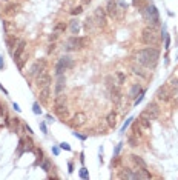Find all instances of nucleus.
I'll return each instance as SVG.
<instances>
[{
    "mask_svg": "<svg viewBox=\"0 0 178 180\" xmlns=\"http://www.w3.org/2000/svg\"><path fill=\"white\" fill-rule=\"evenodd\" d=\"M52 153H54L55 156H58V154H60V148H57V146H54V148H52Z\"/></svg>",
    "mask_w": 178,
    "mask_h": 180,
    "instance_id": "nucleus-49",
    "label": "nucleus"
},
{
    "mask_svg": "<svg viewBox=\"0 0 178 180\" xmlns=\"http://www.w3.org/2000/svg\"><path fill=\"white\" fill-rule=\"evenodd\" d=\"M32 111H34V114H37V116L41 114V108H40V105H38V103H34V105H32Z\"/></svg>",
    "mask_w": 178,
    "mask_h": 180,
    "instance_id": "nucleus-37",
    "label": "nucleus"
},
{
    "mask_svg": "<svg viewBox=\"0 0 178 180\" xmlns=\"http://www.w3.org/2000/svg\"><path fill=\"white\" fill-rule=\"evenodd\" d=\"M0 89H2V91H3V92H5V94H8V91H6V89H5V88H3V85H2V83H0Z\"/></svg>",
    "mask_w": 178,
    "mask_h": 180,
    "instance_id": "nucleus-55",
    "label": "nucleus"
},
{
    "mask_svg": "<svg viewBox=\"0 0 178 180\" xmlns=\"http://www.w3.org/2000/svg\"><path fill=\"white\" fill-rule=\"evenodd\" d=\"M12 108H14V109H15L17 112H20V111H22V109H20V106H18L17 103H12Z\"/></svg>",
    "mask_w": 178,
    "mask_h": 180,
    "instance_id": "nucleus-51",
    "label": "nucleus"
},
{
    "mask_svg": "<svg viewBox=\"0 0 178 180\" xmlns=\"http://www.w3.org/2000/svg\"><path fill=\"white\" fill-rule=\"evenodd\" d=\"M146 17L152 26H157L160 23V14H158V9L155 8V5H149L146 8Z\"/></svg>",
    "mask_w": 178,
    "mask_h": 180,
    "instance_id": "nucleus-7",
    "label": "nucleus"
},
{
    "mask_svg": "<svg viewBox=\"0 0 178 180\" xmlns=\"http://www.w3.org/2000/svg\"><path fill=\"white\" fill-rule=\"evenodd\" d=\"M132 120H134V119H132V117H129V119L124 122V125H123V128H121V132H124V131H126V128H128V126L132 123Z\"/></svg>",
    "mask_w": 178,
    "mask_h": 180,
    "instance_id": "nucleus-39",
    "label": "nucleus"
},
{
    "mask_svg": "<svg viewBox=\"0 0 178 180\" xmlns=\"http://www.w3.org/2000/svg\"><path fill=\"white\" fill-rule=\"evenodd\" d=\"M146 112L151 116L152 120H157V119L160 117V106H158L155 102H151V103L146 106Z\"/></svg>",
    "mask_w": 178,
    "mask_h": 180,
    "instance_id": "nucleus-10",
    "label": "nucleus"
},
{
    "mask_svg": "<svg viewBox=\"0 0 178 180\" xmlns=\"http://www.w3.org/2000/svg\"><path fill=\"white\" fill-rule=\"evenodd\" d=\"M48 100H49V86L40 89V102L41 103H46Z\"/></svg>",
    "mask_w": 178,
    "mask_h": 180,
    "instance_id": "nucleus-20",
    "label": "nucleus"
},
{
    "mask_svg": "<svg viewBox=\"0 0 178 180\" xmlns=\"http://www.w3.org/2000/svg\"><path fill=\"white\" fill-rule=\"evenodd\" d=\"M151 116L146 112V111H143L141 112V116H140V119H138V125H140V128H143V129H149L151 128Z\"/></svg>",
    "mask_w": 178,
    "mask_h": 180,
    "instance_id": "nucleus-14",
    "label": "nucleus"
},
{
    "mask_svg": "<svg viewBox=\"0 0 178 180\" xmlns=\"http://www.w3.org/2000/svg\"><path fill=\"white\" fill-rule=\"evenodd\" d=\"M131 157H132L134 163H135V165H137L138 168H144V169L148 168V163H146V162H144V160H143V159H141L140 156H135V154H134V156H131Z\"/></svg>",
    "mask_w": 178,
    "mask_h": 180,
    "instance_id": "nucleus-18",
    "label": "nucleus"
},
{
    "mask_svg": "<svg viewBox=\"0 0 178 180\" xmlns=\"http://www.w3.org/2000/svg\"><path fill=\"white\" fill-rule=\"evenodd\" d=\"M89 43V39L88 37H77V35H72L66 40V49L68 51H77V49H81V48H86Z\"/></svg>",
    "mask_w": 178,
    "mask_h": 180,
    "instance_id": "nucleus-2",
    "label": "nucleus"
},
{
    "mask_svg": "<svg viewBox=\"0 0 178 180\" xmlns=\"http://www.w3.org/2000/svg\"><path fill=\"white\" fill-rule=\"evenodd\" d=\"M171 96H172V91H171V88H169L167 85L160 86V88L157 89V92H155V97H157V100H160V102H169V100H171Z\"/></svg>",
    "mask_w": 178,
    "mask_h": 180,
    "instance_id": "nucleus-8",
    "label": "nucleus"
},
{
    "mask_svg": "<svg viewBox=\"0 0 178 180\" xmlns=\"http://www.w3.org/2000/svg\"><path fill=\"white\" fill-rule=\"evenodd\" d=\"M43 69H46V60H37L32 66H31V69H29V75H37L40 71H43Z\"/></svg>",
    "mask_w": 178,
    "mask_h": 180,
    "instance_id": "nucleus-11",
    "label": "nucleus"
},
{
    "mask_svg": "<svg viewBox=\"0 0 178 180\" xmlns=\"http://www.w3.org/2000/svg\"><path fill=\"white\" fill-rule=\"evenodd\" d=\"M120 179H138V176H137V173H132L131 169H124L120 174Z\"/></svg>",
    "mask_w": 178,
    "mask_h": 180,
    "instance_id": "nucleus-21",
    "label": "nucleus"
},
{
    "mask_svg": "<svg viewBox=\"0 0 178 180\" xmlns=\"http://www.w3.org/2000/svg\"><path fill=\"white\" fill-rule=\"evenodd\" d=\"M86 120H88V116L85 114V112H77L74 117H72V125L74 126H83L85 123H86Z\"/></svg>",
    "mask_w": 178,
    "mask_h": 180,
    "instance_id": "nucleus-15",
    "label": "nucleus"
},
{
    "mask_svg": "<svg viewBox=\"0 0 178 180\" xmlns=\"http://www.w3.org/2000/svg\"><path fill=\"white\" fill-rule=\"evenodd\" d=\"M69 29H71V32L74 34V35H77L78 34V31H80V22L78 20H71V25H69Z\"/></svg>",
    "mask_w": 178,
    "mask_h": 180,
    "instance_id": "nucleus-19",
    "label": "nucleus"
},
{
    "mask_svg": "<svg viewBox=\"0 0 178 180\" xmlns=\"http://www.w3.org/2000/svg\"><path fill=\"white\" fill-rule=\"evenodd\" d=\"M54 49H55V43L52 42V43L49 45V52H51V51H54Z\"/></svg>",
    "mask_w": 178,
    "mask_h": 180,
    "instance_id": "nucleus-52",
    "label": "nucleus"
},
{
    "mask_svg": "<svg viewBox=\"0 0 178 180\" xmlns=\"http://www.w3.org/2000/svg\"><path fill=\"white\" fill-rule=\"evenodd\" d=\"M41 169H43L45 173H49V171H51V162H49V160H43V162H41Z\"/></svg>",
    "mask_w": 178,
    "mask_h": 180,
    "instance_id": "nucleus-30",
    "label": "nucleus"
},
{
    "mask_svg": "<svg viewBox=\"0 0 178 180\" xmlns=\"http://www.w3.org/2000/svg\"><path fill=\"white\" fill-rule=\"evenodd\" d=\"M55 114L61 120H66L69 117V109L66 108V105H55Z\"/></svg>",
    "mask_w": 178,
    "mask_h": 180,
    "instance_id": "nucleus-16",
    "label": "nucleus"
},
{
    "mask_svg": "<svg viewBox=\"0 0 178 180\" xmlns=\"http://www.w3.org/2000/svg\"><path fill=\"white\" fill-rule=\"evenodd\" d=\"M25 131L29 134V136H32V129H31V126H28V125H25Z\"/></svg>",
    "mask_w": 178,
    "mask_h": 180,
    "instance_id": "nucleus-47",
    "label": "nucleus"
},
{
    "mask_svg": "<svg viewBox=\"0 0 178 180\" xmlns=\"http://www.w3.org/2000/svg\"><path fill=\"white\" fill-rule=\"evenodd\" d=\"M65 86H66V79H65V75H63V74H61V75H57L55 89H54L55 96H60V94H63V92H65Z\"/></svg>",
    "mask_w": 178,
    "mask_h": 180,
    "instance_id": "nucleus-12",
    "label": "nucleus"
},
{
    "mask_svg": "<svg viewBox=\"0 0 178 180\" xmlns=\"http://www.w3.org/2000/svg\"><path fill=\"white\" fill-rule=\"evenodd\" d=\"M115 117H117V116H115V112H114V111L108 114L106 120H108V126H109V128H114V126H115V123H117V122H115Z\"/></svg>",
    "mask_w": 178,
    "mask_h": 180,
    "instance_id": "nucleus-22",
    "label": "nucleus"
},
{
    "mask_svg": "<svg viewBox=\"0 0 178 180\" xmlns=\"http://www.w3.org/2000/svg\"><path fill=\"white\" fill-rule=\"evenodd\" d=\"M120 99H121V94H120V91H118L117 88H114V89H112V100H114L115 103H118V102H120Z\"/></svg>",
    "mask_w": 178,
    "mask_h": 180,
    "instance_id": "nucleus-27",
    "label": "nucleus"
},
{
    "mask_svg": "<svg viewBox=\"0 0 178 180\" xmlns=\"http://www.w3.org/2000/svg\"><path fill=\"white\" fill-rule=\"evenodd\" d=\"M92 18H94V23L98 26V28H104L106 26V9L104 8H95L94 9V14H92Z\"/></svg>",
    "mask_w": 178,
    "mask_h": 180,
    "instance_id": "nucleus-6",
    "label": "nucleus"
},
{
    "mask_svg": "<svg viewBox=\"0 0 178 180\" xmlns=\"http://www.w3.org/2000/svg\"><path fill=\"white\" fill-rule=\"evenodd\" d=\"M115 75H117V79H118V85H123V83L126 82V75H124V74H123L121 71H118V72H117Z\"/></svg>",
    "mask_w": 178,
    "mask_h": 180,
    "instance_id": "nucleus-32",
    "label": "nucleus"
},
{
    "mask_svg": "<svg viewBox=\"0 0 178 180\" xmlns=\"http://www.w3.org/2000/svg\"><path fill=\"white\" fill-rule=\"evenodd\" d=\"M141 42L144 45H149V46H155L158 45V34L155 32V29L152 28H146L141 34Z\"/></svg>",
    "mask_w": 178,
    "mask_h": 180,
    "instance_id": "nucleus-4",
    "label": "nucleus"
},
{
    "mask_svg": "<svg viewBox=\"0 0 178 180\" xmlns=\"http://www.w3.org/2000/svg\"><path fill=\"white\" fill-rule=\"evenodd\" d=\"M104 9H106V14L114 18V17H117V12H118V3L115 0H108Z\"/></svg>",
    "mask_w": 178,
    "mask_h": 180,
    "instance_id": "nucleus-13",
    "label": "nucleus"
},
{
    "mask_svg": "<svg viewBox=\"0 0 178 180\" xmlns=\"http://www.w3.org/2000/svg\"><path fill=\"white\" fill-rule=\"evenodd\" d=\"M81 12H83V8H81V6H77V8L71 9V14H72V15H80Z\"/></svg>",
    "mask_w": 178,
    "mask_h": 180,
    "instance_id": "nucleus-36",
    "label": "nucleus"
},
{
    "mask_svg": "<svg viewBox=\"0 0 178 180\" xmlns=\"http://www.w3.org/2000/svg\"><path fill=\"white\" fill-rule=\"evenodd\" d=\"M78 176H80V179H89V173H88V169H86L85 166H83V168L80 169Z\"/></svg>",
    "mask_w": 178,
    "mask_h": 180,
    "instance_id": "nucleus-34",
    "label": "nucleus"
},
{
    "mask_svg": "<svg viewBox=\"0 0 178 180\" xmlns=\"http://www.w3.org/2000/svg\"><path fill=\"white\" fill-rule=\"evenodd\" d=\"M158 59H160V49L155 46H148L137 52V60L144 68H155Z\"/></svg>",
    "mask_w": 178,
    "mask_h": 180,
    "instance_id": "nucleus-1",
    "label": "nucleus"
},
{
    "mask_svg": "<svg viewBox=\"0 0 178 180\" xmlns=\"http://www.w3.org/2000/svg\"><path fill=\"white\" fill-rule=\"evenodd\" d=\"M132 71H134V74H137V75H140V77H143V79L148 77V75H146L144 72H141V69H138L137 66H132Z\"/></svg>",
    "mask_w": 178,
    "mask_h": 180,
    "instance_id": "nucleus-35",
    "label": "nucleus"
},
{
    "mask_svg": "<svg viewBox=\"0 0 178 180\" xmlns=\"http://www.w3.org/2000/svg\"><path fill=\"white\" fill-rule=\"evenodd\" d=\"M128 142H129V145H131V146H138V142H137L134 137H129V139H128Z\"/></svg>",
    "mask_w": 178,
    "mask_h": 180,
    "instance_id": "nucleus-42",
    "label": "nucleus"
},
{
    "mask_svg": "<svg viewBox=\"0 0 178 180\" xmlns=\"http://www.w3.org/2000/svg\"><path fill=\"white\" fill-rule=\"evenodd\" d=\"M65 31H66V23H65V22H58V23L54 26V32H57V34H58V32H65Z\"/></svg>",
    "mask_w": 178,
    "mask_h": 180,
    "instance_id": "nucleus-23",
    "label": "nucleus"
},
{
    "mask_svg": "<svg viewBox=\"0 0 178 180\" xmlns=\"http://www.w3.org/2000/svg\"><path fill=\"white\" fill-rule=\"evenodd\" d=\"M0 69H2V71L5 69V62H3V57H2V55H0Z\"/></svg>",
    "mask_w": 178,
    "mask_h": 180,
    "instance_id": "nucleus-50",
    "label": "nucleus"
},
{
    "mask_svg": "<svg viewBox=\"0 0 178 180\" xmlns=\"http://www.w3.org/2000/svg\"><path fill=\"white\" fill-rule=\"evenodd\" d=\"M143 99H144V91H141V92L138 94V97L135 99V102H134V103H135V105H138V103H141V102H143Z\"/></svg>",
    "mask_w": 178,
    "mask_h": 180,
    "instance_id": "nucleus-38",
    "label": "nucleus"
},
{
    "mask_svg": "<svg viewBox=\"0 0 178 180\" xmlns=\"http://www.w3.org/2000/svg\"><path fill=\"white\" fill-rule=\"evenodd\" d=\"M167 86L171 88V91H175V89H178V79H177V77H172V79L167 82Z\"/></svg>",
    "mask_w": 178,
    "mask_h": 180,
    "instance_id": "nucleus-24",
    "label": "nucleus"
},
{
    "mask_svg": "<svg viewBox=\"0 0 178 180\" xmlns=\"http://www.w3.org/2000/svg\"><path fill=\"white\" fill-rule=\"evenodd\" d=\"M141 91H143L141 85H140V83H135V85H132V86H131V89H129V94H128V97H129V99H134V100H135V99L138 97V94H140Z\"/></svg>",
    "mask_w": 178,
    "mask_h": 180,
    "instance_id": "nucleus-17",
    "label": "nucleus"
},
{
    "mask_svg": "<svg viewBox=\"0 0 178 180\" xmlns=\"http://www.w3.org/2000/svg\"><path fill=\"white\" fill-rule=\"evenodd\" d=\"M40 129L43 131V134H48V129H46V125L45 123H40Z\"/></svg>",
    "mask_w": 178,
    "mask_h": 180,
    "instance_id": "nucleus-46",
    "label": "nucleus"
},
{
    "mask_svg": "<svg viewBox=\"0 0 178 180\" xmlns=\"http://www.w3.org/2000/svg\"><path fill=\"white\" fill-rule=\"evenodd\" d=\"M51 82H52V79H51V75H49V72H48L46 69L40 71V72L35 75V85H37L38 89H43V88L51 86Z\"/></svg>",
    "mask_w": 178,
    "mask_h": 180,
    "instance_id": "nucleus-5",
    "label": "nucleus"
},
{
    "mask_svg": "<svg viewBox=\"0 0 178 180\" xmlns=\"http://www.w3.org/2000/svg\"><path fill=\"white\" fill-rule=\"evenodd\" d=\"M35 154H37V160H35L34 165H40L43 162V151L41 149H35Z\"/></svg>",
    "mask_w": 178,
    "mask_h": 180,
    "instance_id": "nucleus-29",
    "label": "nucleus"
},
{
    "mask_svg": "<svg viewBox=\"0 0 178 180\" xmlns=\"http://www.w3.org/2000/svg\"><path fill=\"white\" fill-rule=\"evenodd\" d=\"M57 37H58V34H57V32H54V34H51V35H49V40H51V42H55V39H57Z\"/></svg>",
    "mask_w": 178,
    "mask_h": 180,
    "instance_id": "nucleus-45",
    "label": "nucleus"
},
{
    "mask_svg": "<svg viewBox=\"0 0 178 180\" xmlns=\"http://www.w3.org/2000/svg\"><path fill=\"white\" fill-rule=\"evenodd\" d=\"M80 162H81V163H85V154H83V153L80 154Z\"/></svg>",
    "mask_w": 178,
    "mask_h": 180,
    "instance_id": "nucleus-53",
    "label": "nucleus"
},
{
    "mask_svg": "<svg viewBox=\"0 0 178 180\" xmlns=\"http://www.w3.org/2000/svg\"><path fill=\"white\" fill-rule=\"evenodd\" d=\"M121 146H123V143H118V145L115 146V149H114V157H118V153L121 151Z\"/></svg>",
    "mask_w": 178,
    "mask_h": 180,
    "instance_id": "nucleus-41",
    "label": "nucleus"
},
{
    "mask_svg": "<svg viewBox=\"0 0 178 180\" xmlns=\"http://www.w3.org/2000/svg\"><path fill=\"white\" fill-rule=\"evenodd\" d=\"M14 45H15V37H6V46L9 51H12Z\"/></svg>",
    "mask_w": 178,
    "mask_h": 180,
    "instance_id": "nucleus-28",
    "label": "nucleus"
},
{
    "mask_svg": "<svg viewBox=\"0 0 178 180\" xmlns=\"http://www.w3.org/2000/svg\"><path fill=\"white\" fill-rule=\"evenodd\" d=\"M46 122H48V123H52V122H54V119H52V116H51V114H48V116H46Z\"/></svg>",
    "mask_w": 178,
    "mask_h": 180,
    "instance_id": "nucleus-48",
    "label": "nucleus"
},
{
    "mask_svg": "<svg viewBox=\"0 0 178 180\" xmlns=\"http://www.w3.org/2000/svg\"><path fill=\"white\" fill-rule=\"evenodd\" d=\"M74 137H77V139H80V140H83V142L88 139V136H85V134H80V132H77V131L74 132Z\"/></svg>",
    "mask_w": 178,
    "mask_h": 180,
    "instance_id": "nucleus-40",
    "label": "nucleus"
},
{
    "mask_svg": "<svg viewBox=\"0 0 178 180\" xmlns=\"http://www.w3.org/2000/svg\"><path fill=\"white\" fill-rule=\"evenodd\" d=\"M71 68H74V60L69 55H63L55 65V75H61L66 69H71Z\"/></svg>",
    "mask_w": 178,
    "mask_h": 180,
    "instance_id": "nucleus-3",
    "label": "nucleus"
},
{
    "mask_svg": "<svg viewBox=\"0 0 178 180\" xmlns=\"http://www.w3.org/2000/svg\"><path fill=\"white\" fill-rule=\"evenodd\" d=\"M17 9H18V5H11V6H8L5 9V12L6 14H14V12H17Z\"/></svg>",
    "mask_w": 178,
    "mask_h": 180,
    "instance_id": "nucleus-31",
    "label": "nucleus"
},
{
    "mask_svg": "<svg viewBox=\"0 0 178 180\" xmlns=\"http://www.w3.org/2000/svg\"><path fill=\"white\" fill-rule=\"evenodd\" d=\"M60 148H61V149H65V151H71V146H69V143H66V142L60 143Z\"/></svg>",
    "mask_w": 178,
    "mask_h": 180,
    "instance_id": "nucleus-43",
    "label": "nucleus"
},
{
    "mask_svg": "<svg viewBox=\"0 0 178 180\" xmlns=\"http://www.w3.org/2000/svg\"><path fill=\"white\" fill-rule=\"evenodd\" d=\"M25 151H34V143L32 140H25Z\"/></svg>",
    "mask_w": 178,
    "mask_h": 180,
    "instance_id": "nucleus-33",
    "label": "nucleus"
},
{
    "mask_svg": "<svg viewBox=\"0 0 178 180\" xmlns=\"http://www.w3.org/2000/svg\"><path fill=\"white\" fill-rule=\"evenodd\" d=\"M72 171H74V163H72V162H69V163H68V173H69V174H72Z\"/></svg>",
    "mask_w": 178,
    "mask_h": 180,
    "instance_id": "nucleus-44",
    "label": "nucleus"
},
{
    "mask_svg": "<svg viewBox=\"0 0 178 180\" xmlns=\"http://www.w3.org/2000/svg\"><path fill=\"white\" fill-rule=\"evenodd\" d=\"M3 2H9V0H3Z\"/></svg>",
    "mask_w": 178,
    "mask_h": 180,
    "instance_id": "nucleus-56",
    "label": "nucleus"
},
{
    "mask_svg": "<svg viewBox=\"0 0 178 180\" xmlns=\"http://www.w3.org/2000/svg\"><path fill=\"white\" fill-rule=\"evenodd\" d=\"M25 48H26V40H18L17 45H15V51H14V54H12L14 62H20V57L23 55Z\"/></svg>",
    "mask_w": 178,
    "mask_h": 180,
    "instance_id": "nucleus-9",
    "label": "nucleus"
},
{
    "mask_svg": "<svg viewBox=\"0 0 178 180\" xmlns=\"http://www.w3.org/2000/svg\"><path fill=\"white\" fill-rule=\"evenodd\" d=\"M91 2H92V0H81V3H83V5H89Z\"/></svg>",
    "mask_w": 178,
    "mask_h": 180,
    "instance_id": "nucleus-54",
    "label": "nucleus"
},
{
    "mask_svg": "<svg viewBox=\"0 0 178 180\" xmlns=\"http://www.w3.org/2000/svg\"><path fill=\"white\" fill-rule=\"evenodd\" d=\"M85 28H86V31H88V32L94 29V18H92V17H88V18H86V23H85Z\"/></svg>",
    "mask_w": 178,
    "mask_h": 180,
    "instance_id": "nucleus-26",
    "label": "nucleus"
},
{
    "mask_svg": "<svg viewBox=\"0 0 178 180\" xmlns=\"http://www.w3.org/2000/svg\"><path fill=\"white\" fill-rule=\"evenodd\" d=\"M171 103H172V106H174V108H177V106H178V89L172 91V96H171Z\"/></svg>",
    "mask_w": 178,
    "mask_h": 180,
    "instance_id": "nucleus-25",
    "label": "nucleus"
}]
</instances>
